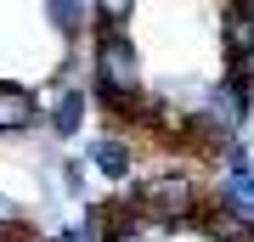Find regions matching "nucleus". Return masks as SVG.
<instances>
[{
	"label": "nucleus",
	"instance_id": "f257e3e1",
	"mask_svg": "<svg viewBox=\"0 0 254 242\" xmlns=\"http://www.w3.org/2000/svg\"><path fill=\"white\" fill-rule=\"evenodd\" d=\"M125 208L136 220H147V225H181V220H192L198 214V186L181 175V169H170V175H147L136 192L125 197Z\"/></svg>",
	"mask_w": 254,
	"mask_h": 242
},
{
	"label": "nucleus",
	"instance_id": "f03ea898",
	"mask_svg": "<svg viewBox=\"0 0 254 242\" xmlns=\"http://www.w3.org/2000/svg\"><path fill=\"white\" fill-rule=\"evenodd\" d=\"M40 124H46V101H40L28 85L0 79V135H28Z\"/></svg>",
	"mask_w": 254,
	"mask_h": 242
},
{
	"label": "nucleus",
	"instance_id": "7ed1b4c3",
	"mask_svg": "<svg viewBox=\"0 0 254 242\" xmlns=\"http://www.w3.org/2000/svg\"><path fill=\"white\" fill-rule=\"evenodd\" d=\"M85 113H91V90H79V85L57 90V96L46 101V124H51L57 141H73V135L85 130Z\"/></svg>",
	"mask_w": 254,
	"mask_h": 242
},
{
	"label": "nucleus",
	"instance_id": "20e7f679",
	"mask_svg": "<svg viewBox=\"0 0 254 242\" xmlns=\"http://www.w3.org/2000/svg\"><path fill=\"white\" fill-rule=\"evenodd\" d=\"M85 163H91L96 175H108V180H130L136 175V146H130L125 135H91Z\"/></svg>",
	"mask_w": 254,
	"mask_h": 242
},
{
	"label": "nucleus",
	"instance_id": "39448f33",
	"mask_svg": "<svg viewBox=\"0 0 254 242\" xmlns=\"http://www.w3.org/2000/svg\"><path fill=\"white\" fill-rule=\"evenodd\" d=\"M40 17H51V28L73 45L85 28H96V6H85V0H46V6H40Z\"/></svg>",
	"mask_w": 254,
	"mask_h": 242
},
{
	"label": "nucleus",
	"instance_id": "423d86ee",
	"mask_svg": "<svg viewBox=\"0 0 254 242\" xmlns=\"http://www.w3.org/2000/svg\"><path fill=\"white\" fill-rule=\"evenodd\" d=\"M203 225H209L215 242H254V220L249 214H232V208H209Z\"/></svg>",
	"mask_w": 254,
	"mask_h": 242
},
{
	"label": "nucleus",
	"instance_id": "0eeeda50",
	"mask_svg": "<svg viewBox=\"0 0 254 242\" xmlns=\"http://www.w3.org/2000/svg\"><path fill=\"white\" fill-rule=\"evenodd\" d=\"M164 237V225H147V220H136L125 203H113V231H108V242H158Z\"/></svg>",
	"mask_w": 254,
	"mask_h": 242
},
{
	"label": "nucleus",
	"instance_id": "6e6552de",
	"mask_svg": "<svg viewBox=\"0 0 254 242\" xmlns=\"http://www.w3.org/2000/svg\"><path fill=\"white\" fill-rule=\"evenodd\" d=\"M57 175H63V186L73 192V197L85 192V163H79V158H63V169H57Z\"/></svg>",
	"mask_w": 254,
	"mask_h": 242
},
{
	"label": "nucleus",
	"instance_id": "1a4fd4ad",
	"mask_svg": "<svg viewBox=\"0 0 254 242\" xmlns=\"http://www.w3.org/2000/svg\"><path fill=\"white\" fill-rule=\"evenodd\" d=\"M0 220H6V208H0Z\"/></svg>",
	"mask_w": 254,
	"mask_h": 242
},
{
	"label": "nucleus",
	"instance_id": "9d476101",
	"mask_svg": "<svg viewBox=\"0 0 254 242\" xmlns=\"http://www.w3.org/2000/svg\"><path fill=\"white\" fill-rule=\"evenodd\" d=\"M249 220H254V208H249Z\"/></svg>",
	"mask_w": 254,
	"mask_h": 242
},
{
	"label": "nucleus",
	"instance_id": "9b49d317",
	"mask_svg": "<svg viewBox=\"0 0 254 242\" xmlns=\"http://www.w3.org/2000/svg\"><path fill=\"white\" fill-rule=\"evenodd\" d=\"M249 62H254V56H249Z\"/></svg>",
	"mask_w": 254,
	"mask_h": 242
}]
</instances>
